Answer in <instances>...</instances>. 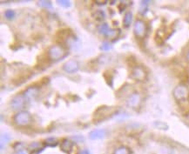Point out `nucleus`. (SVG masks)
<instances>
[{
    "instance_id": "f257e3e1",
    "label": "nucleus",
    "mask_w": 189,
    "mask_h": 154,
    "mask_svg": "<svg viewBox=\"0 0 189 154\" xmlns=\"http://www.w3.org/2000/svg\"><path fill=\"white\" fill-rule=\"evenodd\" d=\"M47 54L51 60L57 61L59 60L60 58H63L66 56V51L59 44H54L49 48Z\"/></svg>"
},
{
    "instance_id": "f03ea898",
    "label": "nucleus",
    "mask_w": 189,
    "mask_h": 154,
    "mask_svg": "<svg viewBox=\"0 0 189 154\" xmlns=\"http://www.w3.org/2000/svg\"><path fill=\"white\" fill-rule=\"evenodd\" d=\"M31 121V115L28 111H19L14 117V122L18 126H26Z\"/></svg>"
},
{
    "instance_id": "7ed1b4c3",
    "label": "nucleus",
    "mask_w": 189,
    "mask_h": 154,
    "mask_svg": "<svg viewBox=\"0 0 189 154\" xmlns=\"http://www.w3.org/2000/svg\"><path fill=\"white\" fill-rule=\"evenodd\" d=\"M25 96L23 94H19L15 96L11 101V107L13 110H20L25 105Z\"/></svg>"
},
{
    "instance_id": "20e7f679",
    "label": "nucleus",
    "mask_w": 189,
    "mask_h": 154,
    "mask_svg": "<svg viewBox=\"0 0 189 154\" xmlns=\"http://www.w3.org/2000/svg\"><path fill=\"white\" fill-rule=\"evenodd\" d=\"M134 34H135L137 37H143L146 35V24H145L142 20H137V21L134 23Z\"/></svg>"
},
{
    "instance_id": "39448f33",
    "label": "nucleus",
    "mask_w": 189,
    "mask_h": 154,
    "mask_svg": "<svg viewBox=\"0 0 189 154\" xmlns=\"http://www.w3.org/2000/svg\"><path fill=\"white\" fill-rule=\"evenodd\" d=\"M187 93H188L187 88L183 85H180V86H178L174 88L173 97L177 100H183L187 97Z\"/></svg>"
},
{
    "instance_id": "423d86ee",
    "label": "nucleus",
    "mask_w": 189,
    "mask_h": 154,
    "mask_svg": "<svg viewBox=\"0 0 189 154\" xmlns=\"http://www.w3.org/2000/svg\"><path fill=\"white\" fill-rule=\"evenodd\" d=\"M79 68V63L75 60H69V61L66 62L63 65V70L67 73L76 72H78Z\"/></svg>"
},
{
    "instance_id": "0eeeda50",
    "label": "nucleus",
    "mask_w": 189,
    "mask_h": 154,
    "mask_svg": "<svg viewBox=\"0 0 189 154\" xmlns=\"http://www.w3.org/2000/svg\"><path fill=\"white\" fill-rule=\"evenodd\" d=\"M132 76L134 78V79L136 80H144L146 79V72L144 71L143 68L140 67V66H137L135 67L133 70V73H132Z\"/></svg>"
},
{
    "instance_id": "6e6552de",
    "label": "nucleus",
    "mask_w": 189,
    "mask_h": 154,
    "mask_svg": "<svg viewBox=\"0 0 189 154\" xmlns=\"http://www.w3.org/2000/svg\"><path fill=\"white\" fill-rule=\"evenodd\" d=\"M105 134H106V132L104 129H95L91 131L89 133V138L91 140H97V139L104 138Z\"/></svg>"
},
{
    "instance_id": "1a4fd4ad",
    "label": "nucleus",
    "mask_w": 189,
    "mask_h": 154,
    "mask_svg": "<svg viewBox=\"0 0 189 154\" xmlns=\"http://www.w3.org/2000/svg\"><path fill=\"white\" fill-rule=\"evenodd\" d=\"M127 105L128 106H130V107H137L138 105H140V96L139 93H133L130 97H129V99H127Z\"/></svg>"
},
{
    "instance_id": "9d476101",
    "label": "nucleus",
    "mask_w": 189,
    "mask_h": 154,
    "mask_svg": "<svg viewBox=\"0 0 189 154\" xmlns=\"http://www.w3.org/2000/svg\"><path fill=\"white\" fill-rule=\"evenodd\" d=\"M73 141L69 140V139H63L60 143V149L67 154L71 153V152L73 151Z\"/></svg>"
},
{
    "instance_id": "9b49d317",
    "label": "nucleus",
    "mask_w": 189,
    "mask_h": 154,
    "mask_svg": "<svg viewBox=\"0 0 189 154\" xmlns=\"http://www.w3.org/2000/svg\"><path fill=\"white\" fill-rule=\"evenodd\" d=\"M98 31L102 35H109L110 31H111L109 29V25H107L106 23H103V24L99 25L98 27Z\"/></svg>"
},
{
    "instance_id": "f8f14e48",
    "label": "nucleus",
    "mask_w": 189,
    "mask_h": 154,
    "mask_svg": "<svg viewBox=\"0 0 189 154\" xmlns=\"http://www.w3.org/2000/svg\"><path fill=\"white\" fill-rule=\"evenodd\" d=\"M132 20H133V14L132 12H127L125 17H124V20H123V25L126 28H127L130 26L131 23H132Z\"/></svg>"
},
{
    "instance_id": "ddd939ff",
    "label": "nucleus",
    "mask_w": 189,
    "mask_h": 154,
    "mask_svg": "<svg viewBox=\"0 0 189 154\" xmlns=\"http://www.w3.org/2000/svg\"><path fill=\"white\" fill-rule=\"evenodd\" d=\"M37 93V88H35V87H30V88H29V89L25 92L24 96H25L26 98H28V99H31V98H34V97H35Z\"/></svg>"
},
{
    "instance_id": "4468645a",
    "label": "nucleus",
    "mask_w": 189,
    "mask_h": 154,
    "mask_svg": "<svg viewBox=\"0 0 189 154\" xmlns=\"http://www.w3.org/2000/svg\"><path fill=\"white\" fill-rule=\"evenodd\" d=\"M11 140V137L7 133H3L1 135V149L4 148V145H5L8 142Z\"/></svg>"
},
{
    "instance_id": "2eb2a0df",
    "label": "nucleus",
    "mask_w": 189,
    "mask_h": 154,
    "mask_svg": "<svg viewBox=\"0 0 189 154\" xmlns=\"http://www.w3.org/2000/svg\"><path fill=\"white\" fill-rule=\"evenodd\" d=\"M113 154H130V151L126 146H120L116 149Z\"/></svg>"
},
{
    "instance_id": "dca6fc26",
    "label": "nucleus",
    "mask_w": 189,
    "mask_h": 154,
    "mask_svg": "<svg viewBox=\"0 0 189 154\" xmlns=\"http://www.w3.org/2000/svg\"><path fill=\"white\" fill-rule=\"evenodd\" d=\"M45 145L46 146H51V147H54L58 145V141L53 138H49L45 140Z\"/></svg>"
},
{
    "instance_id": "f3484780",
    "label": "nucleus",
    "mask_w": 189,
    "mask_h": 154,
    "mask_svg": "<svg viewBox=\"0 0 189 154\" xmlns=\"http://www.w3.org/2000/svg\"><path fill=\"white\" fill-rule=\"evenodd\" d=\"M38 5L43 7V8H46V9H52V7L51 1H39Z\"/></svg>"
},
{
    "instance_id": "a211bd4d",
    "label": "nucleus",
    "mask_w": 189,
    "mask_h": 154,
    "mask_svg": "<svg viewBox=\"0 0 189 154\" xmlns=\"http://www.w3.org/2000/svg\"><path fill=\"white\" fill-rule=\"evenodd\" d=\"M5 17L7 19H10V20H12L15 18V12H14V11H12V10H6L5 12Z\"/></svg>"
},
{
    "instance_id": "6ab92c4d",
    "label": "nucleus",
    "mask_w": 189,
    "mask_h": 154,
    "mask_svg": "<svg viewBox=\"0 0 189 154\" xmlns=\"http://www.w3.org/2000/svg\"><path fill=\"white\" fill-rule=\"evenodd\" d=\"M94 17H95V19L98 20V21H102V20H104L105 18V13H104V12H102V11H98V12H96Z\"/></svg>"
},
{
    "instance_id": "aec40b11",
    "label": "nucleus",
    "mask_w": 189,
    "mask_h": 154,
    "mask_svg": "<svg viewBox=\"0 0 189 154\" xmlns=\"http://www.w3.org/2000/svg\"><path fill=\"white\" fill-rule=\"evenodd\" d=\"M58 2V4L60 5V6H63V7H70L71 6V1H67V0H59V1H57Z\"/></svg>"
},
{
    "instance_id": "412c9836",
    "label": "nucleus",
    "mask_w": 189,
    "mask_h": 154,
    "mask_svg": "<svg viewBox=\"0 0 189 154\" xmlns=\"http://www.w3.org/2000/svg\"><path fill=\"white\" fill-rule=\"evenodd\" d=\"M100 49L102 50V51H109V50L112 49V45H111L109 43L105 42L104 44H102V45H101Z\"/></svg>"
},
{
    "instance_id": "4be33fe9",
    "label": "nucleus",
    "mask_w": 189,
    "mask_h": 154,
    "mask_svg": "<svg viewBox=\"0 0 189 154\" xmlns=\"http://www.w3.org/2000/svg\"><path fill=\"white\" fill-rule=\"evenodd\" d=\"M107 3V1H105V0H103V1H96V4L98 5H105Z\"/></svg>"
},
{
    "instance_id": "5701e85b",
    "label": "nucleus",
    "mask_w": 189,
    "mask_h": 154,
    "mask_svg": "<svg viewBox=\"0 0 189 154\" xmlns=\"http://www.w3.org/2000/svg\"><path fill=\"white\" fill-rule=\"evenodd\" d=\"M79 154H90V152H89L88 150H86V149H84V150H82V151L80 152Z\"/></svg>"
},
{
    "instance_id": "b1692460",
    "label": "nucleus",
    "mask_w": 189,
    "mask_h": 154,
    "mask_svg": "<svg viewBox=\"0 0 189 154\" xmlns=\"http://www.w3.org/2000/svg\"><path fill=\"white\" fill-rule=\"evenodd\" d=\"M17 154H27V152L25 151H24V150H19L17 152Z\"/></svg>"
},
{
    "instance_id": "393cba45",
    "label": "nucleus",
    "mask_w": 189,
    "mask_h": 154,
    "mask_svg": "<svg viewBox=\"0 0 189 154\" xmlns=\"http://www.w3.org/2000/svg\"><path fill=\"white\" fill-rule=\"evenodd\" d=\"M187 59L189 61V51H187Z\"/></svg>"
}]
</instances>
